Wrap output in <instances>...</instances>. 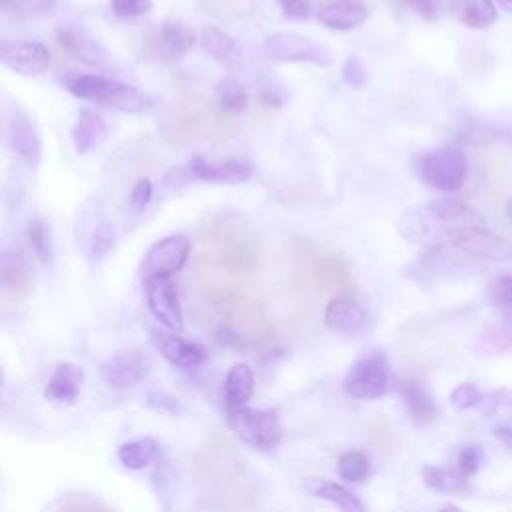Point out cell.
<instances>
[{
    "label": "cell",
    "mask_w": 512,
    "mask_h": 512,
    "mask_svg": "<svg viewBox=\"0 0 512 512\" xmlns=\"http://www.w3.org/2000/svg\"><path fill=\"white\" fill-rule=\"evenodd\" d=\"M152 198V182L148 178H140L130 192V202L134 208H144Z\"/></svg>",
    "instance_id": "7bdbcfd3"
},
{
    "label": "cell",
    "mask_w": 512,
    "mask_h": 512,
    "mask_svg": "<svg viewBox=\"0 0 512 512\" xmlns=\"http://www.w3.org/2000/svg\"><path fill=\"white\" fill-rule=\"evenodd\" d=\"M196 36L194 32L182 24V22H174V20H166L160 28V34H158V42H160V48L164 54L168 56H180L184 54L186 50L192 48Z\"/></svg>",
    "instance_id": "f546056e"
},
{
    "label": "cell",
    "mask_w": 512,
    "mask_h": 512,
    "mask_svg": "<svg viewBox=\"0 0 512 512\" xmlns=\"http://www.w3.org/2000/svg\"><path fill=\"white\" fill-rule=\"evenodd\" d=\"M152 340L160 354L176 368H194L206 360V348L188 342L180 338L176 332H164V330H152Z\"/></svg>",
    "instance_id": "4fadbf2b"
},
{
    "label": "cell",
    "mask_w": 512,
    "mask_h": 512,
    "mask_svg": "<svg viewBox=\"0 0 512 512\" xmlns=\"http://www.w3.org/2000/svg\"><path fill=\"white\" fill-rule=\"evenodd\" d=\"M262 54L278 62H308L314 66H330L334 54L322 42L298 32H274L264 38Z\"/></svg>",
    "instance_id": "277c9868"
},
{
    "label": "cell",
    "mask_w": 512,
    "mask_h": 512,
    "mask_svg": "<svg viewBox=\"0 0 512 512\" xmlns=\"http://www.w3.org/2000/svg\"><path fill=\"white\" fill-rule=\"evenodd\" d=\"M4 136L8 146L28 164L36 166L40 162V154H42V142H40V134L36 130V124L32 122V118L20 110V108H12L6 114L4 120Z\"/></svg>",
    "instance_id": "8fae6325"
},
{
    "label": "cell",
    "mask_w": 512,
    "mask_h": 512,
    "mask_svg": "<svg viewBox=\"0 0 512 512\" xmlns=\"http://www.w3.org/2000/svg\"><path fill=\"white\" fill-rule=\"evenodd\" d=\"M158 454V442L154 438H138L124 442L118 448V460L130 470L146 468Z\"/></svg>",
    "instance_id": "4dcf8cb0"
},
{
    "label": "cell",
    "mask_w": 512,
    "mask_h": 512,
    "mask_svg": "<svg viewBox=\"0 0 512 512\" xmlns=\"http://www.w3.org/2000/svg\"><path fill=\"white\" fill-rule=\"evenodd\" d=\"M424 208L428 210V214L440 224L444 226L448 232L456 226H472L476 222L482 220L480 212L474 210L472 206L458 202V200H450V198H438V200H430L424 204Z\"/></svg>",
    "instance_id": "d6986e66"
},
{
    "label": "cell",
    "mask_w": 512,
    "mask_h": 512,
    "mask_svg": "<svg viewBox=\"0 0 512 512\" xmlns=\"http://www.w3.org/2000/svg\"><path fill=\"white\" fill-rule=\"evenodd\" d=\"M446 242L454 250L472 258L494 260V262L512 258V242L508 238L474 224L452 228L446 236Z\"/></svg>",
    "instance_id": "52a82bcc"
},
{
    "label": "cell",
    "mask_w": 512,
    "mask_h": 512,
    "mask_svg": "<svg viewBox=\"0 0 512 512\" xmlns=\"http://www.w3.org/2000/svg\"><path fill=\"white\" fill-rule=\"evenodd\" d=\"M342 80L352 88H362L366 84V68L358 56L346 58L342 66Z\"/></svg>",
    "instance_id": "60d3db41"
},
{
    "label": "cell",
    "mask_w": 512,
    "mask_h": 512,
    "mask_svg": "<svg viewBox=\"0 0 512 512\" xmlns=\"http://www.w3.org/2000/svg\"><path fill=\"white\" fill-rule=\"evenodd\" d=\"M188 172L204 182L218 184H240L252 176V168L240 160H208L196 156L188 162Z\"/></svg>",
    "instance_id": "7c38bea8"
},
{
    "label": "cell",
    "mask_w": 512,
    "mask_h": 512,
    "mask_svg": "<svg viewBox=\"0 0 512 512\" xmlns=\"http://www.w3.org/2000/svg\"><path fill=\"white\" fill-rule=\"evenodd\" d=\"M56 42H58V46L66 54H70V56H74L78 60L98 62L102 58V56H98V52H100L98 44L92 38H88L84 32L76 30V28H70V26L58 28L56 30Z\"/></svg>",
    "instance_id": "f1b7e54d"
},
{
    "label": "cell",
    "mask_w": 512,
    "mask_h": 512,
    "mask_svg": "<svg viewBox=\"0 0 512 512\" xmlns=\"http://www.w3.org/2000/svg\"><path fill=\"white\" fill-rule=\"evenodd\" d=\"M368 16L364 4L356 0H334L318 10V20L332 30H352Z\"/></svg>",
    "instance_id": "44dd1931"
},
{
    "label": "cell",
    "mask_w": 512,
    "mask_h": 512,
    "mask_svg": "<svg viewBox=\"0 0 512 512\" xmlns=\"http://www.w3.org/2000/svg\"><path fill=\"white\" fill-rule=\"evenodd\" d=\"M398 392H400V398H402L410 418L416 424H430L432 420H436L438 406H436L434 398L426 392V388H422L418 382L402 380L398 384Z\"/></svg>",
    "instance_id": "cb8c5ba5"
},
{
    "label": "cell",
    "mask_w": 512,
    "mask_h": 512,
    "mask_svg": "<svg viewBox=\"0 0 512 512\" xmlns=\"http://www.w3.org/2000/svg\"><path fill=\"white\" fill-rule=\"evenodd\" d=\"M304 490L314 498H322V500L332 502L342 512H366L362 500L354 492H350L346 486H342L334 480L312 476V478L304 480Z\"/></svg>",
    "instance_id": "7402d4cb"
},
{
    "label": "cell",
    "mask_w": 512,
    "mask_h": 512,
    "mask_svg": "<svg viewBox=\"0 0 512 512\" xmlns=\"http://www.w3.org/2000/svg\"><path fill=\"white\" fill-rule=\"evenodd\" d=\"M482 400V394L480 390L474 386V384H460L452 390L450 394V402L456 410H466V408H472V406H478Z\"/></svg>",
    "instance_id": "74e56055"
},
{
    "label": "cell",
    "mask_w": 512,
    "mask_h": 512,
    "mask_svg": "<svg viewBox=\"0 0 512 512\" xmlns=\"http://www.w3.org/2000/svg\"><path fill=\"white\" fill-rule=\"evenodd\" d=\"M146 372V358L136 350H120L102 364L104 380L114 386H134Z\"/></svg>",
    "instance_id": "2e32d148"
},
{
    "label": "cell",
    "mask_w": 512,
    "mask_h": 512,
    "mask_svg": "<svg viewBox=\"0 0 512 512\" xmlns=\"http://www.w3.org/2000/svg\"><path fill=\"white\" fill-rule=\"evenodd\" d=\"M496 4H498L500 8H504L506 12H512V0H496Z\"/></svg>",
    "instance_id": "bcb514c9"
},
{
    "label": "cell",
    "mask_w": 512,
    "mask_h": 512,
    "mask_svg": "<svg viewBox=\"0 0 512 512\" xmlns=\"http://www.w3.org/2000/svg\"><path fill=\"white\" fill-rule=\"evenodd\" d=\"M34 284V272L28 260L20 254H4L0 270V286L6 300H24Z\"/></svg>",
    "instance_id": "9a60e30c"
},
{
    "label": "cell",
    "mask_w": 512,
    "mask_h": 512,
    "mask_svg": "<svg viewBox=\"0 0 512 512\" xmlns=\"http://www.w3.org/2000/svg\"><path fill=\"white\" fill-rule=\"evenodd\" d=\"M398 232L406 240L416 244H430L440 236H448V230L428 214L424 204L412 206L402 212V216L398 218Z\"/></svg>",
    "instance_id": "e0dca14e"
},
{
    "label": "cell",
    "mask_w": 512,
    "mask_h": 512,
    "mask_svg": "<svg viewBox=\"0 0 512 512\" xmlns=\"http://www.w3.org/2000/svg\"><path fill=\"white\" fill-rule=\"evenodd\" d=\"M338 474L346 482H362L370 474V462L362 452L348 450L338 458Z\"/></svg>",
    "instance_id": "d590c367"
},
{
    "label": "cell",
    "mask_w": 512,
    "mask_h": 512,
    "mask_svg": "<svg viewBox=\"0 0 512 512\" xmlns=\"http://www.w3.org/2000/svg\"><path fill=\"white\" fill-rule=\"evenodd\" d=\"M390 388V364L380 352L356 360L344 378V390L358 400H374Z\"/></svg>",
    "instance_id": "8992f818"
},
{
    "label": "cell",
    "mask_w": 512,
    "mask_h": 512,
    "mask_svg": "<svg viewBox=\"0 0 512 512\" xmlns=\"http://www.w3.org/2000/svg\"><path fill=\"white\" fill-rule=\"evenodd\" d=\"M216 100L224 112H242L248 106V94L234 78H222L214 86Z\"/></svg>",
    "instance_id": "836d02e7"
},
{
    "label": "cell",
    "mask_w": 512,
    "mask_h": 512,
    "mask_svg": "<svg viewBox=\"0 0 512 512\" xmlns=\"http://www.w3.org/2000/svg\"><path fill=\"white\" fill-rule=\"evenodd\" d=\"M452 14L468 28L484 30L498 20L494 0H452Z\"/></svg>",
    "instance_id": "484cf974"
},
{
    "label": "cell",
    "mask_w": 512,
    "mask_h": 512,
    "mask_svg": "<svg viewBox=\"0 0 512 512\" xmlns=\"http://www.w3.org/2000/svg\"><path fill=\"white\" fill-rule=\"evenodd\" d=\"M192 244L184 234H170L154 242L142 260V278L170 276L184 268Z\"/></svg>",
    "instance_id": "ba28073f"
},
{
    "label": "cell",
    "mask_w": 512,
    "mask_h": 512,
    "mask_svg": "<svg viewBox=\"0 0 512 512\" xmlns=\"http://www.w3.org/2000/svg\"><path fill=\"white\" fill-rule=\"evenodd\" d=\"M200 42H202V48L214 58L218 60L220 64L224 66H234L238 64L240 56H242V50L238 46V42L226 34L224 30L216 28V26H206L202 28L200 32Z\"/></svg>",
    "instance_id": "4316f807"
},
{
    "label": "cell",
    "mask_w": 512,
    "mask_h": 512,
    "mask_svg": "<svg viewBox=\"0 0 512 512\" xmlns=\"http://www.w3.org/2000/svg\"><path fill=\"white\" fill-rule=\"evenodd\" d=\"M254 372L248 364H234L224 380V400L228 410H238L252 396Z\"/></svg>",
    "instance_id": "83f0119b"
},
{
    "label": "cell",
    "mask_w": 512,
    "mask_h": 512,
    "mask_svg": "<svg viewBox=\"0 0 512 512\" xmlns=\"http://www.w3.org/2000/svg\"><path fill=\"white\" fill-rule=\"evenodd\" d=\"M146 302L152 316L172 332L184 328V314L178 298L176 284L170 276H152L144 280Z\"/></svg>",
    "instance_id": "9c48e42d"
},
{
    "label": "cell",
    "mask_w": 512,
    "mask_h": 512,
    "mask_svg": "<svg viewBox=\"0 0 512 512\" xmlns=\"http://www.w3.org/2000/svg\"><path fill=\"white\" fill-rule=\"evenodd\" d=\"M108 126L106 122L92 110H82L78 114V120L72 128V140L78 154H86L92 148L100 146V142L106 138Z\"/></svg>",
    "instance_id": "d4e9b609"
},
{
    "label": "cell",
    "mask_w": 512,
    "mask_h": 512,
    "mask_svg": "<svg viewBox=\"0 0 512 512\" xmlns=\"http://www.w3.org/2000/svg\"><path fill=\"white\" fill-rule=\"evenodd\" d=\"M84 382V370L72 362H60L50 376L44 396L58 404H72L82 388Z\"/></svg>",
    "instance_id": "ac0fdd59"
},
{
    "label": "cell",
    "mask_w": 512,
    "mask_h": 512,
    "mask_svg": "<svg viewBox=\"0 0 512 512\" xmlns=\"http://www.w3.org/2000/svg\"><path fill=\"white\" fill-rule=\"evenodd\" d=\"M212 306L222 322L220 340L246 346L270 336V320L258 300L238 292H220L212 298Z\"/></svg>",
    "instance_id": "6da1fadb"
},
{
    "label": "cell",
    "mask_w": 512,
    "mask_h": 512,
    "mask_svg": "<svg viewBox=\"0 0 512 512\" xmlns=\"http://www.w3.org/2000/svg\"><path fill=\"white\" fill-rule=\"evenodd\" d=\"M64 84L66 90L76 98L92 100L120 112H142L150 104L148 96L136 86L100 74H70L66 76Z\"/></svg>",
    "instance_id": "7a4b0ae2"
},
{
    "label": "cell",
    "mask_w": 512,
    "mask_h": 512,
    "mask_svg": "<svg viewBox=\"0 0 512 512\" xmlns=\"http://www.w3.org/2000/svg\"><path fill=\"white\" fill-rule=\"evenodd\" d=\"M482 458H484V454H482L480 446H464L458 454V472L466 478L476 474L482 464Z\"/></svg>",
    "instance_id": "f35d334b"
},
{
    "label": "cell",
    "mask_w": 512,
    "mask_h": 512,
    "mask_svg": "<svg viewBox=\"0 0 512 512\" xmlns=\"http://www.w3.org/2000/svg\"><path fill=\"white\" fill-rule=\"evenodd\" d=\"M216 248L220 250V260L232 268L234 272L252 270L258 264L256 246L238 238V234H230V230H222L216 236Z\"/></svg>",
    "instance_id": "ffe728a7"
},
{
    "label": "cell",
    "mask_w": 512,
    "mask_h": 512,
    "mask_svg": "<svg viewBox=\"0 0 512 512\" xmlns=\"http://www.w3.org/2000/svg\"><path fill=\"white\" fill-rule=\"evenodd\" d=\"M506 214H508V218H510V222H512V196H510V200L506 202Z\"/></svg>",
    "instance_id": "c3c4849f"
},
{
    "label": "cell",
    "mask_w": 512,
    "mask_h": 512,
    "mask_svg": "<svg viewBox=\"0 0 512 512\" xmlns=\"http://www.w3.org/2000/svg\"><path fill=\"white\" fill-rule=\"evenodd\" d=\"M58 512H112L106 506L94 502V500H76L66 504L64 508H60Z\"/></svg>",
    "instance_id": "ee69618b"
},
{
    "label": "cell",
    "mask_w": 512,
    "mask_h": 512,
    "mask_svg": "<svg viewBox=\"0 0 512 512\" xmlns=\"http://www.w3.org/2000/svg\"><path fill=\"white\" fill-rule=\"evenodd\" d=\"M278 4L282 6V14L294 20H306L312 10V0H278Z\"/></svg>",
    "instance_id": "b9f144b4"
},
{
    "label": "cell",
    "mask_w": 512,
    "mask_h": 512,
    "mask_svg": "<svg viewBox=\"0 0 512 512\" xmlns=\"http://www.w3.org/2000/svg\"><path fill=\"white\" fill-rule=\"evenodd\" d=\"M82 230V244L84 252L90 260H100L104 258L116 244V230L110 220L106 218H90L88 222L84 220L82 224L78 222V232Z\"/></svg>",
    "instance_id": "603a6c76"
},
{
    "label": "cell",
    "mask_w": 512,
    "mask_h": 512,
    "mask_svg": "<svg viewBox=\"0 0 512 512\" xmlns=\"http://www.w3.org/2000/svg\"><path fill=\"white\" fill-rule=\"evenodd\" d=\"M416 172L424 184L440 192L458 190L468 174L466 154L456 146L434 148L418 158Z\"/></svg>",
    "instance_id": "3957f363"
},
{
    "label": "cell",
    "mask_w": 512,
    "mask_h": 512,
    "mask_svg": "<svg viewBox=\"0 0 512 512\" xmlns=\"http://www.w3.org/2000/svg\"><path fill=\"white\" fill-rule=\"evenodd\" d=\"M368 322L360 302L348 296H334L324 308V324L336 334H356Z\"/></svg>",
    "instance_id": "5bb4252c"
},
{
    "label": "cell",
    "mask_w": 512,
    "mask_h": 512,
    "mask_svg": "<svg viewBox=\"0 0 512 512\" xmlns=\"http://www.w3.org/2000/svg\"><path fill=\"white\" fill-rule=\"evenodd\" d=\"M488 300L500 316L498 322L512 330V274H502L490 284Z\"/></svg>",
    "instance_id": "d6a6232c"
},
{
    "label": "cell",
    "mask_w": 512,
    "mask_h": 512,
    "mask_svg": "<svg viewBox=\"0 0 512 512\" xmlns=\"http://www.w3.org/2000/svg\"><path fill=\"white\" fill-rule=\"evenodd\" d=\"M28 244L40 264H50L52 262V238H50V228L48 224L40 218L34 216L28 222Z\"/></svg>",
    "instance_id": "e575fe53"
},
{
    "label": "cell",
    "mask_w": 512,
    "mask_h": 512,
    "mask_svg": "<svg viewBox=\"0 0 512 512\" xmlns=\"http://www.w3.org/2000/svg\"><path fill=\"white\" fill-rule=\"evenodd\" d=\"M348 280L346 268L340 262H322L316 268V282L324 290H346Z\"/></svg>",
    "instance_id": "8d00e7d4"
},
{
    "label": "cell",
    "mask_w": 512,
    "mask_h": 512,
    "mask_svg": "<svg viewBox=\"0 0 512 512\" xmlns=\"http://www.w3.org/2000/svg\"><path fill=\"white\" fill-rule=\"evenodd\" d=\"M402 2L408 4L412 10L420 12L424 18H434L438 12L436 0H402Z\"/></svg>",
    "instance_id": "f6af8a7d"
},
{
    "label": "cell",
    "mask_w": 512,
    "mask_h": 512,
    "mask_svg": "<svg viewBox=\"0 0 512 512\" xmlns=\"http://www.w3.org/2000/svg\"><path fill=\"white\" fill-rule=\"evenodd\" d=\"M228 428L242 442L262 450L276 448L282 438V426L276 410H254V408L230 410Z\"/></svg>",
    "instance_id": "5b68a950"
},
{
    "label": "cell",
    "mask_w": 512,
    "mask_h": 512,
    "mask_svg": "<svg viewBox=\"0 0 512 512\" xmlns=\"http://www.w3.org/2000/svg\"><path fill=\"white\" fill-rule=\"evenodd\" d=\"M422 480L428 488L436 492H446V494L464 492L468 488L466 476H462L458 470L442 468V466H424Z\"/></svg>",
    "instance_id": "1f68e13d"
},
{
    "label": "cell",
    "mask_w": 512,
    "mask_h": 512,
    "mask_svg": "<svg viewBox=\"0 0 512 512\" xmlns=\"http://www.w3.org/2000/svg\"><path fill=\"white\" fill-rule=\"evenodd\" d=\"M112 12L120 18H136L152 8V0H110Z\"/></svg>",
    "instance_id": "ab89813d"
},
{
    "label": "cell",
    "mask_w": 512,
    "mask_h": 512,
    "mask_svg": "<svg viewBox=\"0 0 512 512\" xmlns=\"http://www.w3.org/2000/svg\"><path fill=\"white\" fill-rule=\"evenodd\" d=\"M440 512H464V510L458 508V506H454V504H448V506H444Z\"/></svg>",
    "instance_id": "7dc6e473"
},
{
    "label": "cell",
    "mask_w": 512,
    "mask_h": 512,
    "mask_svg": "<svg viewBox=\"0 0 512 512\" xmlns=\"http://www.w3.org/2000/svg\"><path fill=\"white\" fill-rule=\"evenodd\" d=\"M10 2H12V0H2V6H4V8H8V6H10Z\"/></svg>",
    "instance_id": "681fc988"
},
{
    "label": "cell",
    "mask_w": 512,
    "mask_h": 512,
    "mask_svg": "<svg viewBox=\"0 0 512 512\" xmlns=\"http://www.w3.org/2000/svg\"><path fill=\"white\" fill-rule=\"evenodd\" d=\"M0 60L6 68L20 76H38L50 66V52L42 42L34 40H2Z\"/></svg>",
    "instance_id": "30bf717a"
}]
</instances>
